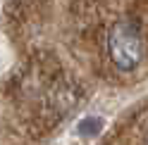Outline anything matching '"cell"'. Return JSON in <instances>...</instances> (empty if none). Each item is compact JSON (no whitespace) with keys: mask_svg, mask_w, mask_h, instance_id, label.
Wrapping results in <instances>:
<instances>
[{"mask_svg":"<svg viewBox=\"0 0 148 145\" xmlns=\"http://www.w3.org/2000/svg\"><path fill=\"white\" fill-rule=\"evenodd\" d=\"M77 131H79V136H98L100 131H103V119L100 117H84V119L79 121V126H77Z\"/></svg>","mask_w":148,"mask_h":145,"instance_id":"2","label":"cell"},{"mask_svg":"<svg viewBox=\"0 0 148 145\" xmlns=\"http://www.w3.org/2000/svg\"><path fill=\"white\" fill-rule=\"evenodd\" d=\"M108 52L119 71H134L143 60V41L136 24L117 22L108 33Z\"/></svg>","mask_w":148,"mask_h":145,"instance_id":"1","label":"cell"}]
</instances>
